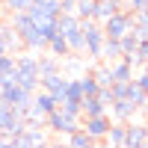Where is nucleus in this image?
I'll return each instance as SVG.
<instances>
[{
    "label": "nucleus",
    "mask_w": 148,
    "mask_h": 148,
    "mask_svg": "<svg viewBox=\"0 0 148 148\" xmlns=\"http://www.w3.org/2000/svg\"><path fill=\"white\" fill-rule=\"evenodd\" d=\"M9 30L18 36V42L27 47V51H42V47H47V42L39 36V30H36V24H33V18L27 15V12L9 15Z\"/></svg>",
    "instance_id": "nucleus-1"
},
{
    "label": "nucleus",
    "mask_w": 148,
    "mask_h": 148,
    "mask_svg": "<svg viewBox=\"0 0 148 148\" xmlns=\"http://www.w3.org/2000/svg\"><path fill=\"white\" fill-rule=\"evenodd\" d=\"M15 86H21L30 95L39 92V56H33V53L15 56Z\"/></svg>",
    "instance_id": "nucleus-2"
},
{
    "label": "nucleus",
    "mask_w": 148,
    "mask_h": 148,
    "mask_svg": "<svg viewBox=\"0 0 148 148\" xmlns=\"http://www.w3.org/2000/svg\"><path fill=\"white\" fill-rule=\"evenodd\" d=\"M24 133V119L18 116L15 107H9L3 98H0V136L3 139H15Z\"/></svg>",
    "instance_id": "nucleus-3"
},
{
    "label": "nucleus",
    "mask_w": 148,
    "mask_h": 148,
    "mask_svg": "<svg viewBox=\"0 0 148 148\" xmlns=\"http://www.w3.org/2000/svg\"><path fill=\"white\" fill-rule=\"evenodd\" d=\"M80 33H83L86 53H89L92 59H101V47H104V42H107L101 24H95V21H80Z\"/></svg>",
    "instance_id": "nucleus-4"
},
{
    "label": "nucleus",
    "mask_w": 148,
    "mask_h": 148,
    "mask_svg": "<svg viewBox=\"0 0 148 148\" xmlns=\"http://www.w3.org/2000/svg\"><path fill=\"white\" fill-rule=\"evenodd\" d=\"M45 127L51 133H56V136H71L74 130H80V119H71L62 110H53V113L45 119Z\"/></svg>",
    "instance_id": "nucleus-5"
},
{
    "label": "nucleus",
    "mask_w": 148,
    "mask_h": 148,
    "mask_svg": "<svg viewBox=\"0 0 148 148\" xmlns=\"http://www.w3.org/2000/svg\"><path fill=\"white\" fill-rule=\"evenodd\" d=\"M130 27H133V15H130V12L127 9H121V12H116V15L113 18H107L104 24H101V30H104V36H107V39H121V36H125V33H130Z\"/></svg>",
    "instance_id": "nucleus-6"
},
{
    "label": "nucleus",
    "mask_w": 148,
    "mask_h": 148,
    "mask_svg": "<svg viewBox=\"0 0 148 148\" xmlns=\"http://www.w3.org/2000/svg\"><path fill=\"white\" fill-rule=\"evenodd\" d=\"M110 125H113V119H110V116H95V119H83V121H80L83 133H86L92 142H104Z\"/></svg>",
    "instance_id": "nucleus-7"
},
{
    "label": "nucleus",
    "mask_w": 148,
    "mask_h": 148,
    "mask_svg": "<svg viewBox=\"0 0 148 148\" xmlns=\"http://www.w3.org/2000/svg\"><path fill=\"white\" fill-rule=\"evenodd\" d=\"M145 142H148V121H127L125 148H142Z\"/></svg>",
    "instance_id": "nucleus-8"
},
{
    "label": "nucleus",
    "mask_w": 148,
    "mask_h": 148,
    "mask_svg": "<svg viewBox=\"0 0 148 148\" xmlns=\"http://www.w3.org/2000/svg\"><path fill=\"white\" fill-rule=\"evenodd\" d=\"M139 110L133 107L127 98H121V101H113V107L107 110V116L113 119V121H121V125H127V121H133V116H136Z\"/></svg>",
    "instance_id": "nucleus-9"
},
{
    "label": "nucleus",
    "mask_w": 148,
    "mask_h": 148,
    "mask_svg": "<svg viewBox=\"0 0 148 148\" xmlns=\"http://www.w3.org/2000/svg\"><path fill=\"white\" fill-rule=\"evenodd\" d=\"M65 86H68V77H65V74H53V77H42V80H39V89L47 92V95H53V98H56V104L62 101Z\"/></svg>",
    "instance_id": "nucleus-10"
},
{
    "label": "nucleus",
    "mask_w": 148,
    "mask_h": 148,
    "mask_svg": "<svg viewBox=\"0 0 148 148\" xmlns=\"http://www.w3.org/2000/svg\"><path fill=\"white\" fill-rule=\"evenodd\" d=\"M125 9V3L121 0H95V24H104L107 18H113L116 12H121Z\"/></svg>",
    "instance_id": "nucleus-11"
},
{
    "label": "nucleus",
    "mask_w": 148,
    "mask_h": 148,
    "mask_svg": "<svg viewBox=\"0 0 148 148\" xmlns=\"http://www.w3.org/2000/svg\"><path fill=\"white\" fill-rule=\"evenodd\" d=\"M80 30V18L74 15V12H62V15L56 18V36H62V39H68L71 33Z\"/></svg>",
    "instance_id": "nucleus-12"
},
{
    "label": "nucleus",
    "mask_w": 148,
    "mask_h": 148,
    "mask_svg": "<svg viewBox=\"0 0 148 148\" xmlns=\"http://www.w3.org/2000/svg\"><path fill=\"white\" fill-rule=\"evenodd\" d=\"M12 83H15V56L3 53L0 56V89H3V86H12Z\"/></svg>",
    "instance_id": "nucleus-13"
},
{
    "label": "nucleus",
    "mask_w": 148,
    "mask_h": 148,
    "mask_svg": "<svg viewBox=\"0 0 148 148\" xmlns=\"http://www.w3.org/2000/svg\"><path fill=\"white\" fill-rule=\"evenodd\" d=\"M53 74H62V62L56 56H39V80L53 77Z\"/></svg>",
    "instance_id": "nucleus-14"
},
{
    "label": "nucleus",
    "mask_w": 148,
    "mask_h": 148,
    "mask_svg": "<svg viewBox=\"0 0 148 148\" xmlns=\"http://www.w3.org/2000/svg\"><path fill=\"white\" fill-rule=\"evenodd\" d=\"M47 51H51V56H56L59 62L71 56V51H68V42L62 39V36H51V39H47Z\"/></svg>",
    "instance_id": "nucleus-15"
},
{
    "label": "nucleus",
    "mask_w": 148,
    "mask_h": 148,
    "mask_svg": "<svg viewBox=\"0 0 148 148\" xmlns=\"http://www.w3.org/2000/svg\"><path fill=\"white\" fill-rule=\"evenodd\" d=\"M110 74H113V83H130L133 80V68L127 62H110Z\"/></svg>",
    "instance_id": "nucleus-16"
},
{
    "label": "nucleus",
    "mask_w": 148,
    "mask_h": 148,
    "mask_svg": "<svg viewBox=\"0 0 148 148\" xmlns=\"http://www.w3.org/2000/svg\"><path fill=\"white\" fill-rule=\"evenodd\" d=\"M95 116H107V110L101 107L98 98H83V104H80V119H95Z\"/></svg>",
    "instance_id": "nucleus-17"
},
{
    "label": "nucleus",
    "mask_w": 148,
    "mask_h": 148,
    "mask_svg": "<svg viewBox=\"0 0 148 148\" xmlns=\"http://www.w3.org/2000/svg\"><path fill=\"white\" fill-rule=\"evenodd\" d=\"M15 45H18V36L9 30V24L0 21V56L9 53V51H15Z\"/></svg>",
    "instance_id": "nucleus-18"
},
{
    "label": "nucleus",
    "mask_w": 148,
    "mask_h": 148,
    "mask_svg": "<svg viewBox=\"0 0 148 148\" xmlns=\"http://www.w3.org/2000/svg\"><path fill=\"white\" fill-rule=\"evenodd\" d=\"M130 15H133V33H136V39L145 42V39H148V9L130 12Z\"/></svg>",
    "instance_id": "nucleus-19"
},
{
    "label": "nucleus",
    "mask_w": 148,
    "mask_h": 148,
    "mask_svg": "<svg viewBox=\"0 0 148 148\" xmlns=\"http://www.w3.org/2000/svg\"><path fill=\"white\" fill-rule=\"evenodd\" d=\"M101 59H104V65L119 62V59H121V47H119L116 39H107V42H104V47H101Z\"/></svg>",
    "instance_id": "nucleus-20"
},
{
    "label": "nucleus",
    "mask_w": 148,
    "mask_h": 148,
    "mask_svg": "<svg viewBox=\"0 0 148 148\" xmlns=\"http://www.w3.org/2000/svg\"><path fill=\"white\" fill-rule=\"evenodd\" d=\"M125 127H127V125L113 121V125H110V130H107V139H104V142H107V145H113V148H116V145L125 148Z\"/></svg>",
    "instance_id": "nucleus-21"
},
{
    "label": "nucleus",
    "mask_w": 148,
    "mask_h": 148,
    "mask_svg": "<svg viewBox=\"0 0 148 148\" xmlns=\"http://www.w3.org/2000/svg\"><path fill=\"white\" fill-rule=\"evenodd\" d=\"M119 47H121V59H125V56H130V53H136L139 39H136V33H133V27H130V33H125V36L119 39Z\"/></svg>",
    "instance_id": "nucleus-22"
},
{
    "label": "nucleus",
    "mask_w": 148,
    "mask_h": 148,
    "mask_svg": "<svg viewBox=\"0 0 148 148\" xmlns=\"http://www.w3.org/2000/svg\"><path fill=\"white\" fill-rule=\"evenodd\" d=\"M74 15L80 21H92L95 18V0H77L74 3Z\"/></svg>",
    "instance_id": "nucleus-23"
},
{
    "label": "nucleus",
    "mask_w": 148,
    "mask_h": 148,
    "mask_svg": "<svg viewBox=\"0 0 148 148\" xmlns=\"http://www.w3.org/2000/svg\"><path fill=\"white\" fill-rule=\"evenodd\" d=\"M92 77H95V83H98V89H110L113 86V74H110V65H98L95 71H89Z\"/></svg>",
    "instance_id": "nucleus-24"
},
{
    "label": "nucleus",
    "mask_w": 148,
    "mask_h": 148,
    "mask_svg": "<svg viewBox=\"0 0 148 148\" xmlns=\"http://www.w3.org/2000/svg\"><path fill=\"white\" fill-rule=\"evenodd\" d=\"M125 98H127V101H130L133 107H136V110H142V104H145V98H148V95H145V92L139 89V86L130 80V83H127V92H125Z\"/></svg>",
    "instance_id": "nucleus-25"
},
{
    "label": "nucleus",
    "mask_w": 148,
    "mask_h": 148,
    "mask_svg": "<svg viewBox=\"0 0 148 148\" xmlns=\"http://www.w3.org/2000/svg\"><path fill=\"white\" fill-rule=\"evenodd\" d=\"M77 80H80V92H83V98H95V95H98V83H95L92 74H83V77H77Z\"/></svg>",
    "instance_id": "nucleus-26"
},
{
    "label": "nucleus",
    "mask_w": 148,
    "mask_h": 148,
    "mask_svg": "<svg viewBox=\"0 0 148 148\" xmlns=\"http://www.w3.org/2000/svg\"><path fill=\"white\" fill-rule=\"evenodd\" d=\"M89 145H92V139L86 136L83 127H80V130H74L71 136H68V145H65V148H89Z\"/></svg>",
    "instance_id": "nucleus-27"
},
{
    "label": "nucleus",
    "mask_w": 148,
    "mask_h": 148,
    "mask_svg": "<svg viewBox=\"0 0 148 148\" xmlns=\"http://www.w3.org/2000/svg\"><path fill=\"white\" fill-rule=\"evenodd\" d=\"M33 0H3V6L9 9V15H15V12H27Z\"/></svg>",
    "instance_id": "nucleus-28"
},
{
    "label": "nucleus",
    "mask_w": 148,
    "mask_h": 148,
    "mask_svg": "<svg viewBox=\"0 0 148 148\" xmlns=\"http://www.w3.org/2000/svg\"><path fill=\"white\" fill-rule=\"evenodd\" d=\"M95 98L101 101V107H104V110L113 107V95H110V89H98V95H95Z\"/></svg>",
    "instance_id": "nucleus-29"
},
{
    "label": "nucleus",
    "mask_w": 148,
    "mask_h": 148,
    "mask_svg": "<svg viewBox=\"0 0 148 148\" xmlns=\"http://www.w3.org/2000/svg\"><path fill=\"white\" fill-rule=\"evenodd\" d=\"M136 59H139V65H148V39L139 42V47H136Z\"/></svg>",
    "instance_id": "nucleus-30"
},
{
    "label": "nucleus",
    "mask_w": 148,
    "mask_h": 148,
    "mask_svg": "<svg viewBox=\"0 0 148 148\" xmlns=\"http://www.w3.org/2000/svg\"><path fill=\"white\" fill-rule=\"evenodd\" d=\"M133 83H136V86H139V89H142V92L148 95V74H145V71L139 74V77H133Z\"/></svg>",
    "instance_id": "nucleus-31"
},
{
    "label": "nucleus",
    "mask_w": 148,
    "mask_h": 148,
    "mask_svg": "<svg viewBox=\"0 0 148 148\" xmlns=\"http://www.w3.org/2000/svg\"><path fill=\"white\" fill-rule=\"evenodd\" d=\"M0 148H12V139H3V136H0Z\"/></svg>",
    "instance_id": "nucleus-32"
},
{
    "label": "nucleus",
    "mask_w": 148,
    "mask_h": 148,
    "mask_svg": "<svg viewBox=\"0 0 148 148\" xmlns=\"http://www.w3.org/2000/svg\"><path fill=\"white\" fill-rule=\"evenodd\" d=\"M142 110H145V113H148V98H145V104H142ZM142 110H139V113H142Z\"/></svg>",
    "instance_id": "nucleus-33"
},
{
    "label": "nucleus",
    "mask_w": 148,
    "mask_h": 148,
    "mask_svg": "<svg viewBox=\"0 0 148 148\" xmlns=\"http://www.w3.org/2000/svg\"><path fill=\"white\" fill-rule=\"evenodd\" d=\"M36 148H47V145H36Z\"/></svg>",
    "instance_id": "nucleus-34"
},
{
    "label": "nucleus",
    "mask_w": 148,
    "mask_h": 148,
    "mask_svg": "<svg viewBox=\"0 0 148 148\" xmlns=\"http://www.w3.org/2000/svg\"><path fill=\"white\" fill-rule=\"evenodd\" d=\"M142 68H145V74H148V65H142Z\"/></svg>",
    "instance_id": "nucleus-35"
},
{
    "label": "nucleus",
    "mask_w": 148,
    "mask_h": 148,
    "mask_svg": "<svg viewBox=\"0 0 148 148\" xmlns=\"http://www.w3.org/2000/svg\"><path fill=\"white\" fill-rule=\"evenodd\" d=\"M68 3H77V0H68Z\"/></svg>",
    "instance_id": "nucleus-36"
},
{
    "label": "nucleus",
    "mask_w": 148,
    "mask_h": 148,
    "mask_svg": "<svg viewBox=\"0 0 148 148\" xmlns=\"http://www.w3.org/2000/svg\"><path fill=\"white\" fill-rule=\"evenodd\" d=\"M110 148H113V145H110ZM116 148H121V145H116Z\"/></svg>",
    "instance_id": "nucleus-37"
},
{
    "label": "nucleus",
    "mask_w": 148,
    "mask_h": 148,
    "mask_svg": "<svg viewBox=\"0 0 148 148\" xmlns=\"http://www.w3.org/2000/svg\"><path fill=\"white\" fill-rule=\"evenodd\" d=\"M142 148H148V142H145V145H142Z\"/></svg>",
    "instance_id": "nucleus-38"
},
{
    "label": "nucleus",
    "mask_w": 148,
    "mask_h": 148,
    "mask_svg": "<svg viewBox=\"0 0 148 148\" xmlns=\"http://www.w3.org/2000/svg\"><path fill=\"white\" fill-rule=\"evenodd\" d=\"M121 3H125V0H121Z\"/></svg>",
    "instance_id": "nucleus-39"
},
{
    "label": "nucleus",
    "mask_w": 148,
    "mask_h": 148,
    "mask_svg": "<svg viewBox=\"0 0 148 148\" xmlns=\"http://www.w3.org/2000/svg\"><path fill=\"white\" fill-rule=\"evenodd\" d=\"M145 3H148V0H145Z\"/></svg>",
    "instance_id": "nucleus-40"
}]
</instances>
